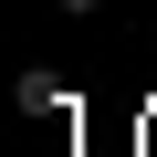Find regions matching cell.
I'll use <instances>...</instances> for the list:
<instances>
[{
    "label": "cell",
    "mask_w": 157,
    "mask_h": 157,
    "mask_svg": "<svg viewBox=\"0 0 157 157\" xmlns=\"http://www.w3.org/2000/svg\"><path fill=\"white\" fill-rule=\"evenodd\" d=\"M11 105H21V115H73V84H63V73H42V63H32L21 84H11Z\"/></svg>",
    "instance_id": "6da1fadb"
},
{
    "label": "cell",
    "mask_w": 157,
    "mask_h": 157,
    "mask_svg": "<svg viewBox=\"0 0 157 157\" xmlns=\"http://www.w3.org/2000/svg\"><path fill=\"white\" fill-rule=\"evenodd\" d=\"M136 157H157V105H147V115H136Z\"/></svg>",
    "instance_id": "7a4b0ae2"
},
{
    "label": "cell",
    "mask_w": 157,
    "mask_h": 157,
    "mask_svg": "<svg viewBox=\"0 0 157 157\" xmlns=\"http://www.w3.org/2000/svg\"><path fill=\"white\" fill-rule=\"evenodd\" d=\"M52 11H73V21H84V11H105V0H52Z\"/></svg>",
    "instance_id": "3957f363"
}]
</instances>
